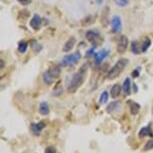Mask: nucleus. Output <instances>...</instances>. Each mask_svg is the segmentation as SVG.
<instances>
[{
  "label": "nucleus",
  "mask_w": 153,
  "mask_h": 153,
  "mask_svg": "<svg viewBox=\"0 0 153 153\" xmlns=\"http://www.w3.org/2000/svg\"><path fill=\"white\" fill-rule=\"evenodd\" d=\"M133 90H134V93H137V91H138V87H137V85L135 84H133Z\"/></svg>",
  "instance_id": "30"
},
{
  "label": "nucleus",
  "mask_w": 153,
  "mask_h": 153,
  "mask_svg": "<svg viewBox=\"0 0 153 153\" xmlns=\"http://www.w3.org/2000/svg\"><path fill=\"white\" fill-rule=\"evenodd\" d=\"M49 71L51 72V74L53 75L55 78H57V77H59L60 75V68L59 66H53V67H51L50 69H48Z\"/></svg>",
  "instance_id": "19"
},
{
  "label": "nucleus",
  "mask_w": 153,
  "mask_h": 153,
  "mask_svg": "<svg viewBox=\"0 0 153 153\" xmlns=\"http://www.w3.org/2000/svg\"><path fill=\"white\" fill-rule=\"evenodd\" d=\"M108 97H109V95H108L107 91L102 92V94L100 95V98H99V103H100V104H104V103L107 102Z\"/></svg>",
  "instance_id": "22"
},
{
  "label": "nucleus",
  "mask_w": 153,
  "mask_h": 153,
  "mask_svg": "<svg viewBox=\"0 0 153 153\" xmlns=\"http://www.w3.org/2000/svg\"><path fill=\"white\" fill-rule=\"evenodd\" d=\"M45 153H57V152L54 147H48V148H46Z\"/></svg>",
  "instance_id": "26"
},
{
  "label": "nucleus",
  "mask_w": 153,
  "mask_h": 153,
  "mask_svg": "<svg viewBox=\"0 0 153 153\" xmlns=\"http://www.w3.org/2000/svg\"><path fill=\"white\" fill-rule=\"evenodd\" d=\"M120 91H121V86L119 84H114L112 86L111 88V91H110V95L112 98H116L119 96L120 94Z\"/></svg>",
  "instance_id": "15"
},
{
  "label": "nucleus",
  "mask_w": 153,
  "mask_h": 153,
  "mask_svg": "<svg viewBox=\"0 0 153 153\" xmlns=\"http://www.w3.org/2000/svg\"><path fill=\"white\" fill-rule=\"evenodd\" d=\"M95 49V46L94 47H92V49H90V50L88 51V53H87V56H90V55H92V54H93V50Z\"/></svg>",
  "instance_id": "29"
},
{
  "label": "nucleus",
  "mask_w": 153,
  "mask_h": 153,
  "mask_svg": "<svg viewBox=\"0 0 153 153\" xmlns=\"http://www.w3.org/2000/svg\"><path fill=\"white\" fill-rule=\"evenodd\" d=\"M120 108H121L120 101H113V102H111L110 104L107 106L106 111H107L108 113H113V112H115V111H118Z\"/></svg>",
  "instance_id": "10"
},
{
  "label": "nucleus",
  "mask_w": 153,
  "mask_h": 153,
  "mask_svg": "<svg viewBox=\"0 0 153 153\" xmlns=\"http://www.w3.org/2000/svg\"><path fill=\"white\" fill-rule=\"evenodd\" d=\"M122 89H123V92L125 95H127V96L130 95V93H131V82H130V79L129 78H126L125 80H124Z\"/></svg>",
  "instance_id": "13"
},
{
  "label": "nucleus",
  "mask_w": 153,
  "mask_h": 153,
  "mask_svg": "<svg viewBox=\"0 0 153 153\" xmlns=\"http://www.w3.org/2000/svg\"><path fill=\"white\" fill-rule=\"evenodd\" d=\"M128 64V59L126 58H121L112 66V68L109 70L107 74V78L108 79H115L116 77H118L119 75L122 73V71L124 70V68L126 67V65Z\"/></svg>",
  "instance_id": "2"
},
{
  "label": "nucleus",
  "mask_w": 153,
  "mask_h": 153,
  "mask_svg": "<svg viewBox=\"0 0 153 153\" xmlns=\"http://www.w3.org/2000/svg\"><path fill=\"white\" fill-rule=\"evenodd\" d=\"M4 67V63H3V60H1V68Z\"/></svg>",
  "instance_id": "31"
},
{
  "label": "nucleus",
  "mask_w": 153,
  "mask_h": 153,
  "mask_svg": "<svg viewBox=\"0 0 153 153\" xmlns=\"http://www.w3.org/2000/svg\"><path fill=\"white\" fill-rule=\"evenodd\" d=\"M42 78H43V81H44V83H46L47 85H51L53 83L54 79H55V77L51 74L50 71L47 70V71H45L44 73H43Z\"/></svg>",
  "instance_id": "11"
},
{
  "label": "nucleus",
  "mask_w": 153,
  "mask_h": 153,
  "mask_svg": "<svg viewBox=\"0 0 153 153\" xmlns=\"http://www.w3.org/2000/svg\"><path fill=\"white\" fill-rule=\"evenodd\" d=\"M128 44H129V40L127 38V36H125V35L120 36V38L117 42V51L121 54L124 53L127 50Z\"/></svg>",
  "instance_id": "6"
},
{
  "label": "nucleus",
  "mask_w": 153,
  "mask_h": 153,
  "mask_svg": "<svg viewBox=\"0 0 153 153\" xmlns=\"http://www.w3.org/2000/svg\"><path fill=\"white\" fill-rule=\"evenodd\" d=\"M41 24H42V19L38 14H35L33 15V17L31 18L30 22H29V25L31 28H33L34 30H38L40 29L41 27Z\"/></svg>",
  "instance_id": "7"
},
{
  "label": "nucleus",
  "mask_w": 153,
  "mask_h": 153,
  "mask_svg": "<svg viewBox=\"0 0 153 153\" xmlns=\"http://www.w3.org/2000/svg\"><path fill=\"white\" fill-rule=\"evenodd\" d=\"M131 50L134 54H139L141 52V49L139 48V46H138L137 41H133L131 43Z\"/></svg>",
  "instance_id": "20"
},
{
  "label": "nucleus",
  "mask_w": 153,
  "mask_h": 153,
  "mask_svg": "<svg viewBox=\"0 0 153 153\" xmlns=\"http://www.w3.org/2000/svg\"><path fill=\"white\" fill-rule=\"evenodd\" d=\"M87 71H88V64L87 63H84L79 68V70L73 75V77L71 78L67 87V90L70 93H74V92H76L77 89L81 87V85L83 84V82H84V80L86 78Z\"/></svg>",
  "instance_id": "1"
},
{
  "label": "nucleus",
  "mask_w": 153,
  "mask_h": 153,
  "mask_svg": "<svg viewBox=\"0 0 153 153\" xmlns=\"http://www.w3.org/2000/svg\"><path fill=\"white\" fill-rule=\"evenodd\" d=\"M153 148V139H150L147 141V143L145 144V146H144V150L147 151V150H150Z\"/></svg>",
  "instance_id": "24"
},
{
  "label": "nucleus",
  "mask_w": 153,
  "mask_h": 153,
  "mask_svg": "<svg viewBox=\"0 0 153 153\" xmlns=\"http://www.w3.org/2000/svg\"><path fill=\"white\" fill-rule=\"evenodd\" d=\"M62 92H63L62 88H58V87H57L56 89H54V90H53V95H55V96H58V95L62 94Z\"/></svg>",
  "instance_id": "25"
},
{
  "label": "nucleus",
  "mask_w": 153,
  "mask_h": 153,
  "mask_svg": "<svg viewBox=\"0 0 153 153\" xmlns=\"http://www.w3.org/2000/svg\"><path fill=\"white\" fill-rule=\"evenodd\" d=\"M86 38L90 43L92 44H95V46L99 45L100 42L102 41V39H101V37L99 35V33L96 32V31H93V30H89L87 31V33H86Z\"/></svg>",
  "instance_id": "4"
},
{
  "label": "nucleus",
  "mask_w": 153,
  "mask_h": 153,
  "mask_svg": "<svg viewBox=\"0 0 153 153\" xmlns=\"http://www.w3.org/2000/svg\"><path fill=\"white\" fill-rule=\"evenodd\" d=\"M111 28L114 33H119L122 30V21H121L120 16L114 15L111 18Z\"/></svg>",
  "instance_id": "5"
},
{
  "label": "nucleus",
  "mask_w": 153,
  "mask_h": 153,
  "mask_svg": "<svg viewBox=\"0 0 153 153\" xmlns=\"http://www.w3.org/2000/svg\"><path fill=\"white\" fill-rule=\"evenodd\" d=\"M39 113L41 115L49 114V105L47 102H41L39 105Z\"/></svg>",
  "instance_id": "16"
},
{
  "label": "nucleus",
  "mask_w": 153,
  "mask_h": 153,
  "mask_svg": "<svg viewBox=\"0 0 153 153\" xmlns=\"http://www.w3.org/2000/svg\"><path fill=\"white\" fill-rule=\"evenodd\" d=\"M153 136V133H152V128H151V125H148L147 127H143L142 129L140 130L139 132V137L142 138V137H145V136Z\"/></svg>",
  "instance_id": "14"
},
{
  "label": "nucleus",
  "mask_w": 153,
  "mask_h": 153,
  "mask_svg": "<svg viewBox=\"0 0 153 153\" xmlns=\"http://www.w3.org/2000/svg\"><path fill=\"white\" fill-rule=\"evenodd\" d=\"M132 76H133L134 78H136V77L139 76V67H138L137 69H135V70L132 72Z\"/></svg>",
  "instance_id": "27"
},
{
  "label": "nucleus",
  "mask_w": 153,
  "mask_h": 153,
  "mask_svg": "<svg viewBox=\"0 0 153 153\" xmlns=\"http://www.w3.org/2000/svg\"><path fill=\"white\" fill-rule=\"evenodd\" d=\"M75 43H76V40H75L74 37H71V38H69L66 43L63 46V52H70V51L73 49V47L75 46Z\"/></svg>",
  "instance_id": "9"
},
{
  "label": "nucleus",
  "mask_w": 153,
  "mask_h": 153,
  "mask_svg": "<svg viewBox=\"0 0 153 153\" xmlns=\"http://www.w3.org/2000/svg\"><path fill=\"white\" fill-rule=\"evenodd\" d=\"M45 127L44 122H39V123H33L31 125V129H32L33 133L35 135H39L40 132L42 131V129Z\"/></svg>",
  "instance_id": "12"
},
{
  "label": "nucleus",
  "mask_w": 153,
  "mask_h": 153,
  "mask_svg": "<svg viewBox=\"0 0 153 153\" xmlns=\"http://www.w3.org/2000/svg\"><path fill=\"white\" fill-rule=\"evenodd\" d=\"M80 58H81V53L79 51L75 53H71L66 55L65 57H63L62 61H61V65L62 66H73L74 64H76L77 62L79 61Z\"/></svg>",
  "instance_id": "3"
},
{
  "label": "nucleus",
  "mask_w": 153,
  "mask_h": 153,
  "mask_svg": "<svg viewBox=\"0 0 153 153\" xmlns=\"http://www.w3.org/2000/svg\"><path fill=\"white\" fill-rule=\"evenodd\" d=\"M27 50V42L20 41L18 44V51L20 53H25Z\"/></svg>",
  "instance_id": "21"
},
{
  "label": "nucleus",
  "mask_w": 153,
  "mask_h": 153,
  "mask_svg": "<svg viewBox=\"0 0 153 153\" xmlns=\"http://www.w3.org/2000/svg\"><path fill=\"white\" fill-rule=\"evenodd\" d=\"M129 106H130V112L132 115H136L140 110V105L136 102H129Z\"/></svg>",
  "instance_id": "17"
},
{
  "label": "nucleus",
  "mask_w": 153,
  "mask_h": 153,
  "mask_svg": "<svg viewBox=\"0 0 153 153\" xmlns=\"http://www.w3.org/2000/svg\"><path fill=\"white\" fill-rule=\"evenodd\" d=\"M108 54H109V51L106 50V49H103V50L99 51V52L95 53L94 54L95 63H96V64H100V63L102 62L103 60H104L106 57L108 56Z\"/></svg>",
  "instance_id": "8"
},
{
  "label": "nucleus",
  "mask_w": 153,
  "mask_h": 153,
  "mask_svg": "<svg viewBox=\"0 0 153 153\" xmlns=\"http://www.w3.org/2000/svg\"><path fill=\"white\" fill-rule=\"evenodd\" d=\"M150 45H151V40L149 38H145L144 39V41L142 42V44H141V52H146L147 50H148V48L150 47Z\"/></svg>",
  "instance_id": "18"
},
{
  "label": "nucleus",
  "mask_w": 153,
  "mask_h": 153,
  "mask_svg": "<svg viewBox=\"0 0 153 153\" xmlns=\"http://www.w3.org/2000/svg\"><path fill=\"white\" fill-rule=\"evenodd\" d=\"M19 3H21L22 5H27L31 2V0H17Z\"/></svg>",
  "instance_id": "28"
},
{
  "label": "nucleus",
  "mask_w": 153,
  "mask_h": 153,
  "mask_svg": "<svg viewBox=\"0 0 153 153\" xmlns=\"http://www.w3.org/2000/svg\"><path fill=\"white\" fill-rule=\"evenodd\" d=\"M115 4L118 5L120 7H125L126 5H128L129 3V0H114Z\"/></svg>",
  "instance_id": "23"
}]
</instances>
